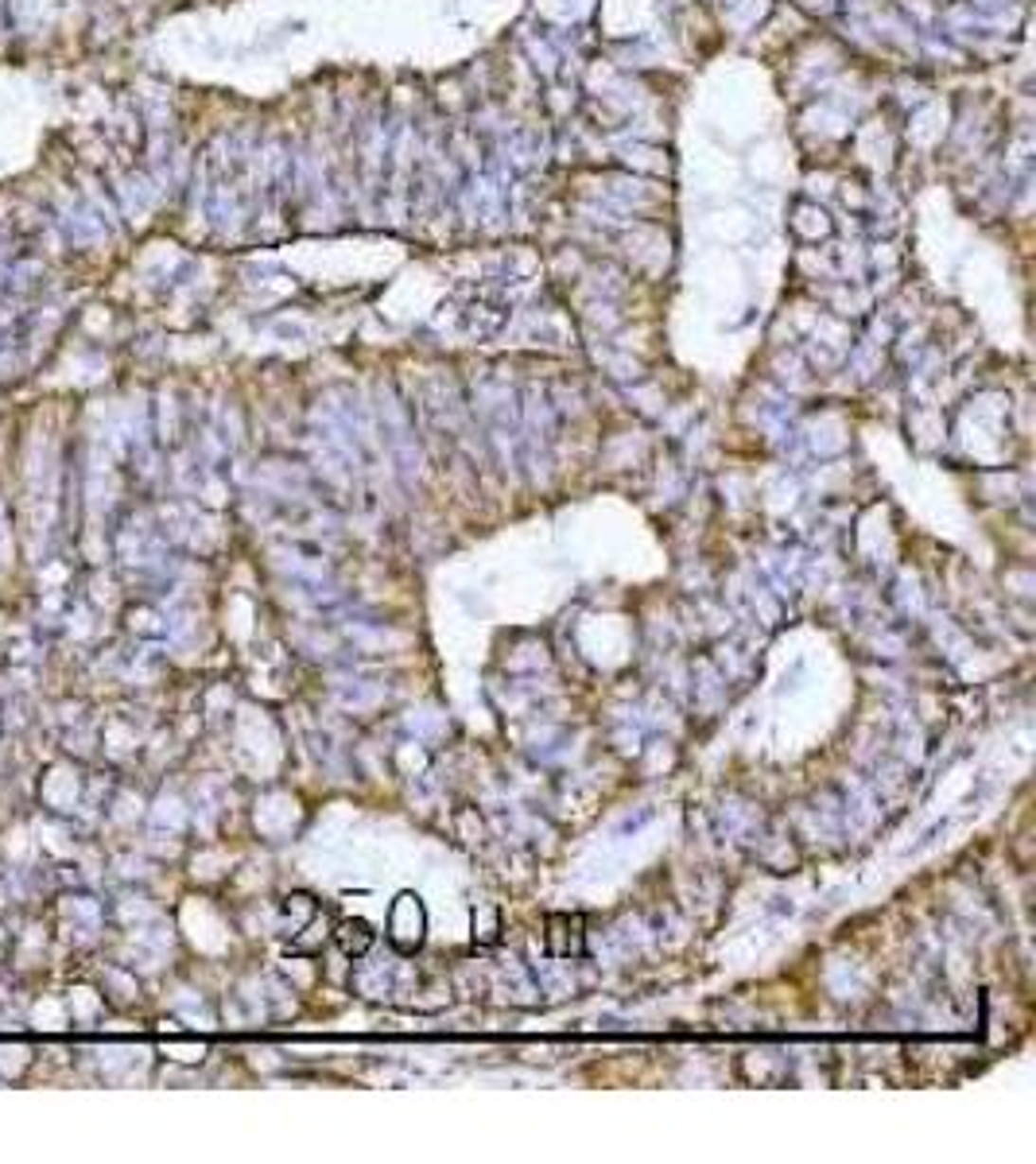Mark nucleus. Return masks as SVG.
I'll return each instance as SVG.
<instances>
[{
	"mask_svg": "<svg viewBox=\"0 0 1036 1164\" xmlns=\"http://www.w3.org/2000/svg\"><path fill=\"white\" fill-rule=\"evenodd\" d=\"M335 939L342 943V951H346V955H365V951L373 947V939H377V932H373L365 920H350V917H346V920L338 924Z\"/></svg>",
	"mask_w": 1036,
	"mask_h": 1164,
	"instance_id": "obj_1",
	"label": "nucleus"
}]
</instances>
